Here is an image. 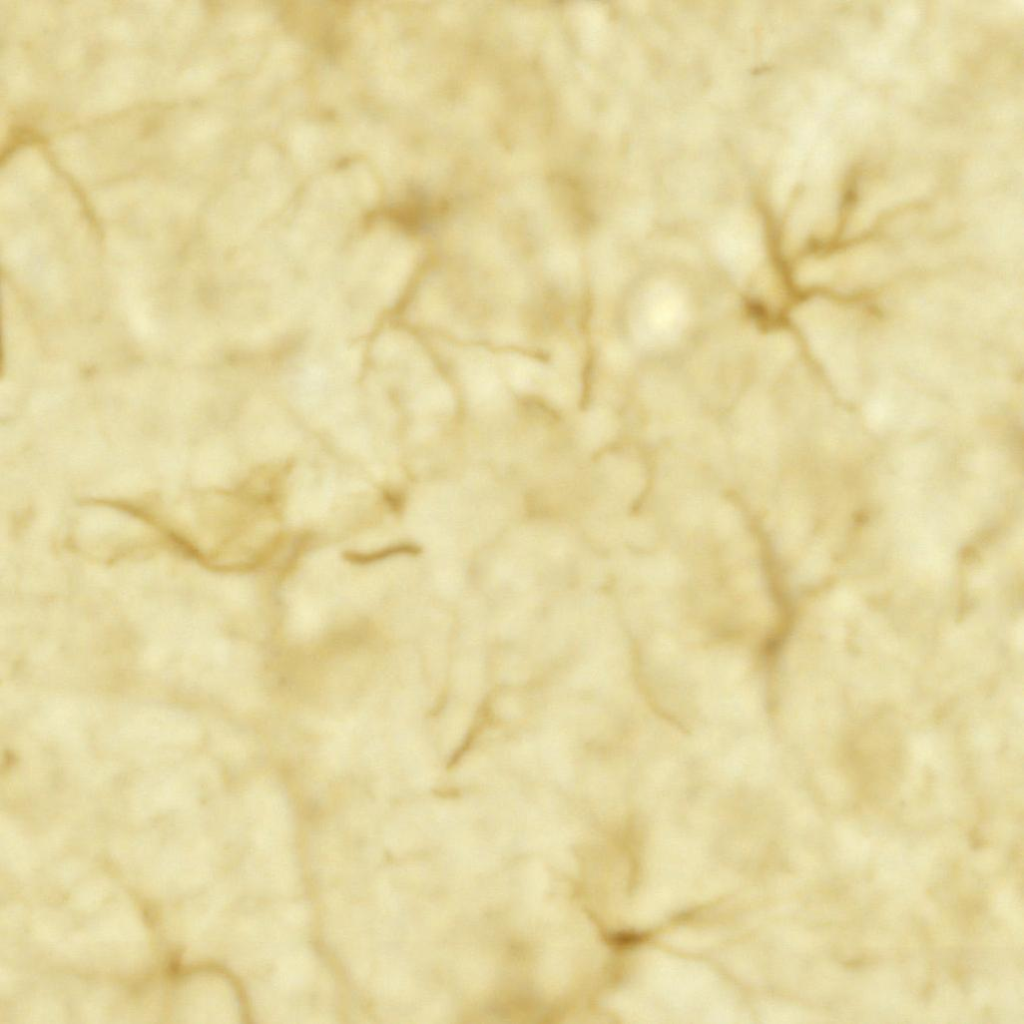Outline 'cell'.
I'll return each instance as SVG.
<instances>
[{
  "mask_svg": "<svg viewBox=\"0 0 1024 1024\" xmlns=\"http://www.w3.org/2000/svg\"><path fill=\"white\" fill-rule=\"evenodd\" d=\"M689 299L680 283L663 277L640 286L635 295V324L640 342L654 347L677 342L690 320Z\"/></svg>",
  "mask_w": 1024,
  "mask_h": 1024,
  "instance_id": "obj_1",
  "label": "cell"
}]
</instances>
